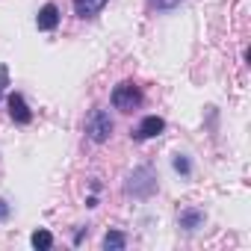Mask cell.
<instances>
[{"label":"cell","mask_w":251,"mask_h":251,"mask_svg":"<svg viewBox=\"0 0 251 251\" xmlns=\"http://www.w3.org/2000/svg\"><path fill=\"white\" fill-rule=\"evenodd\" d=\"M124 192L133 195V198H151L157 192V172L151 166H139L130 172L127 183H124Z\"/></svg>","instance_id":"1"},{"label":"cell","mask_w":251,"mask_h":251,"mask_svg":"<svg viewBox=\"0 0 251 251\" xmlns=\"http://www.w3.org/2000/svg\"><path fill=\"white\" fill-rule=\"evenodd\" d=\"M112 127H115V124H112V118H109L106 109H92L89 118H86V136L95 145H103L112 136Z\"/></svg>","instance_id":"2"},{"label":"cell","mask_w":251,"mask_h":251,"mask_svg":"<svg viewBox=\"0 0 251 251\" xmlns=\"http://www.w3.org/2000/svg\"><path fill=\"white\" fill-rule=\"evenodd\" d=\"M139 103H142V92H139L136 83L124 80V83H118V86L112 89V106H115V109L133 112V109H139Z\"/></svg>","instance_id":"3"},{"label":"cell","mask_w":251,"mask_h":251,"mask_svg":"<svg viewBox=\"0 0 251 251\" xmlns=\"http://www.w3.org/2000/svg\"><path fill=\"white\" fill-rule=\"evenodd\" d=\"M166 130V121L160 118V115H145L142 121H139V127L133 130V139H154V136H160Z\"/></svg>","instance_id":"4"},{"label":"cell","mask_w":251,"mask_h":251,"mask_svg":"<svg viewBox=\"0 0 251 251\" xmlns=\"http://www.w3.org/2000/svg\"><path fill=\"white\" fill-rule=\"evenodd\" d=\"M6 103H9V115H12V121H15V124H30V121H33V112H30V106H27L24 95L12 92V95L6 98Z\"/></svg>","instance_id":"5"},{"label":"cell","mask_w":251,"mask_h":251,"mask_svg":"<svg viewBox=\"0 0 251 251\" xmlns=\"http://www.w3.org/2000/svg\"><path fill=\"white\" fill-rule=\"evenodd\" d=\"M204 219H207V216H204L201 207H183V210L177 213V225H180L183 230H189V233L198 230V227L204 225Z\"/></svg>","instance_id":"6"},{"label":"cell","mask_w":251,"mask_h":251,"mask_svg":"<svg viewBox=\"0 0 251 251\" xmlns=\"http://www.w3.org/2000/svg\"><path fill=\"white\" fill-rule=\"evenodd\" d=\"M56 24H59V9L53 3H45L39 9V15H36V27L42 33H50V30H56Z\"/></svg>","instance_id":"7"},{"label":"cell","mask_w":251,"mask_h":251,"mask_svg":"<svg viewBox=\"0 0 251 251\" xmlns=\"http://www.w3.org/2000/svg\"><path fill=\"white\" fill-rule=\"evenodd\" d=\"M74 3V12H77V18H95L109 0H71Z\"/></svg>","instance_id":"8"},{"label":"cell","mask_w":251,"mask_h":251,"mask_svg":"<svg viewBox=\"0 0 251 251\" xmlns=\"http://www.w3.org/2000/svg\"><path fill=\"white\" fill-rule=\"evenodd\" d=\"M30 242H33V248H36V251H48V248L53 245V233H50V230H45V227H39V230H33Z\"/></svg>","instance_id":"9"},{"label":"cell","mask_w":251,"mask_h":251,"mask_svg":"<svg viewBox=\"0 0 251 251\" xmlns=\"http://www.w3.org/2000/svg\"><path fill=\"white\" fill-rule=\"evenodd\" d=\"M106 251H121L124 245H127V236H124V233H118V230H109L106 236H103V242H100Z\"/></svg>","instance_id":"10"},{"label":"cell","mask_w":251,"mask_h":251,"mask_svg":"<svg viewBox=\"0 0 251 251\" xmlns=\"http://www.w3.org/2000/svg\"><path fill=\"white\" fill-rule=\"evenodd\" d=\"M151 3V9H157V12H172V9H177L183 0H148Z\"/></svg>","instance_id":"11"},{"label":"cell","mask_w":251,"mask_h":251,"mask_svg":"<svg viewBox=\"0 0 251 251\" xmlns=\"http://www.w3.org/2000/svg\"><path fill=\"white\" fill-rule=\"evenodd\" d=\"M175 172H177V175H183V177H189V175H192V166H189V160H186L183 154H177V157H175Z\"/></svg>","instance_id":"12"},{"label":"cell","mask_w":251,"mask_h":251,"mask_svg":"<svg viewBox=\"0 0 251 251\" xmlns=\"http://www.w3.org/2000/svg\"><path fill=\"white\" fill-rule=\"evenodd\" d=\"M6 86H9V68H6V65H0V98H3Z\"/></svg>","instance_id":"13"},{"label":"cell","mask_w":251,"mask_h":251,"mask_svg":"<svg viewBox=\"0 0 251 251\" xmlns=\"http://www.w3.org/2000/svg\"><path fill=\"white\" fill-rule=\"evenodd\" d=\"M12 216V207H9V201L6 198H0V222H6Z\"/></svg>","instance_id":"14"}]
</instances>
